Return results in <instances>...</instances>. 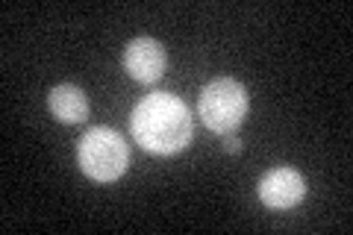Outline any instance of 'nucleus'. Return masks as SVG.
<instances>
[{"instance_id": "f03ea898", "label": "nucleus", "mask_w": 353, "mask_h": 235, "mask_svg": "<svg viewBox=\"0 0 353 235\" xmlns=\"http://www.w3.org/2000/svg\"><path fill=\"white\" fill-rule=\"evenodd\" d=\"M77 159L85 176H92L94 183H112L130 165V150L127 141L109 127H92L80 139L77 147Z\"/></svg>"}, {"instance_id": "39448f33", "label": "nucleus", "mask_w": 353, "mask_h": 235, "mask_svg": "<svg viewBox=\"0 0 353 235\" xmlns=\"http://www.w3.org/2000/svg\"><path fill=\"white\" fill-rule=\"evenodd\" d=\"M124 68L132 80L139 83H157L165 71V50L153 39H136L127 44L124 53Z\"/></svg>"}, {"instance_id": "0eeeda50", "label": "nucleus", "mask_w": 353, "mask_h": 235, "mask_svg": "<svg viewBox=\"0 0 353 235\" xmlns=\"http://www.w3.org/2000/svg\"><path fill=\"white\" fill-rule=\"evenodd\" d=\"M224 147H227L230 153H239V147H241V144H239V139H236V136H230V139L224 141Z\"/></svg>"}, {"instance_id": "7ed1b4c3", "label": "nucleus", "mask_w": 353, "mask_h": 235, "mask_svg": "<svg viewBox=\"0 0 353 235\" xmlns=\"http://www.w3.org/2000/svg\"><path fill=\"white\" fill-rule=\"evenodd\" d=\"M201 118H203V124L209 130H215V132L236 130L241 121L248 118V92H245V85L230 80V76L212 80L201 94Z\"/></svg>"}, {"instance_id": "20e7f679", "label": "nucleus", "mask_w": 353, "mask_h": 235, "mask_svg": "<svg viewBox=\"0 0 353 235\" xmlns=\"http://www.w3.org/2000/svg\"><path fill=\"white\" fill-rule=\"evenodd\" d=\"M306 194V183L294 167L268 171L259 183V197L268 209H294Z\"/></svg>"}, {"instance_id": "423d86ee", "label": "nucleus", "mask_w": 353, "mask_h": 235, "mask_svg": "<svg viewBox=\"0 0 353 235\" xmlns=\"http://www.w3.org/2000/svg\"><path fill=\"white\" fill-rule=\"evenodd\" d=\"M50 112L62 124H77L88 115V100L77 85H57L50 92Z\"/></svg>"}, {"instance_id": "f257e3e1", "label": "nucleus", "mask_w": 353, "mask_h": 235, "mask_svg": "<svg viewBox=\"0 0 353 235\" xmlns=\"http://www.w3.org/2000/svg\"><path fill=\"white\" fill-rule=\"evenodd\" d=\"M132 139L145 150L159 156L180 153L192 141L189 109L176 94L168 92L148 94L132 109Z\"/></svg>"}]
</instances>
